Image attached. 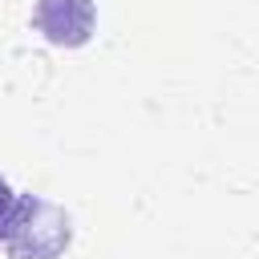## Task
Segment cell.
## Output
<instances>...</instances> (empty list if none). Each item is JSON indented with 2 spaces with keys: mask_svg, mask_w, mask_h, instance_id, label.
Returning a JSON list of instances; mask_svg holds the SVG:
<instances>
[{
  "mask_svg": "<svg viewBox=\"0 0 259 259\" xmlns=\"http://www.w3.org/2000/svg\"><path fill=\"white\" fill-rule=\"evenodd\" d=\"M69 239H73V223L57 202L40 194H20L12 231L4 239L8 259H61Z\"/></svg>",
  "mask_w": 259,
  "mask_h": 259,
  "instance_id": "obj_1",
  "label": "cell"
},
{
  "mask_svg": "<svg viewBox=\"0 0 259 259\" xmlns=\"http://www.w3.org/2000/svg\"><path fill=\"white\" fill-rule=\"evenodd\" d=\"M32 28L57 49H81L93 40L97 8L93 0H36Z\"/></svg>",
  "mask_w": 259,
  "mask_h": 259,
  "instance_id": "obj_2",
  "label": "cell"
},
{
  "mask_svg": "<svg viewBox=\"0 0 259 259\" xmlns=\"http://www.w3.org/2000/svg\"><path fill=\"white\" fill-rule=\"evenodd\" d=\"M16 202H20V194L0 178V243L8 239V231H12V219H16Z\"/></svg>",
  "mask_w": 259,
  "mask_h": 259,
  "instance_id": "obj_3",
  "label": "cell"
}]
</instances>
